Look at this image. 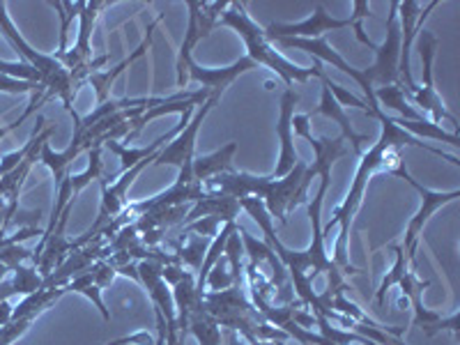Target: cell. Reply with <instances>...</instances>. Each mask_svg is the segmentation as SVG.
<instances>
[{
    "label": "cell",
    "instance_id": "obj_31",
    "mask_svg": "<svg viewBox=\"0 0 460 345\" xmlns=\"http://www.w3.org/2000/svg\"><path fill=\"white\" fill-rule=\"evenodd\" d=\"M51 7L56 12H60V19H63V26H60V47L56 53L67 51V32L69 26L74 22V12H76V3H51Z\"/></svg>",
    "mask_w": 460,
    "mask_h": 345
},
{
    "label": "cell",
    "instance_id": "obj_18",
    "mask_svg": "<svg viewBox=\"0 0 460 345\" xmlns=\"http://www.w3.org/2000/svg\"><path fill=\"white\" fill-rule=\"evenodd\" d=\"M159 22H162V14L157 16V19H155V22L150 23V26H147V35L143 37V42H141V47L137 49V51L131 53L129 58H125V60H122V63H118L115 65L113 69H100V72H93L88 76V79H85V84H90L94 88V97H97V106H102V104H106V102H109V97H111V85L115 84V79H118V76H120L122 72H125L127 67H129L131 63H134V60H138V58L141 56H146V51L147 49H150V44H152V32H155V28L159 26Z\"/></svg>",
    "mask_w": 460,
    "mask_h": 345
},
{
    "label": "cell",
    "instance_id": "obj_3",
    "mask_svg": "<svg viewBox=\"0 0 460 345\" xmlns=\"http://www.w3.org/2000/svg\"><path fill=\"white\" fill-rule=\"evenodd\" d=\"M306 162H299L286 178H272V175H252L244 171L221 172L203 182L205 191H217V194L233 196V199H244V196H256L265 205L267 215L279 219V224L288 226V217L299 205L309 203V184L311 175L306 172Z\"/></svg>",
    "mask_w": 460,
    "mask_h": 345
},
{
    "label": "cell",
    "instance_id": "obj_29",
    "mask_svg": "<svg viewBox=\"0 0 460 345\" xmlns=\"http://www.w3.org/2000/svg\"><path fill=\"white\" fill-rule=\"evenodd\" d=\"M320 81H323V85L324 88H330V93L334 94V100L339 102L341 106H355V109H359L361 113L367 115V118H371L373 120V113H371V109H368V104L367 102H361L359 97H355V94L350 93V90H345L343 85H339V84H334V81L330 79V76H327V74H323V76H320Z\"/></svg>",
    "mask_w": 460,
    "mask_h": 345
},
{
    "label": "cell",
    "instance_id": "obj_13",
    "mask_svg": "<svg viewBox=\"0 0 460 345\" xmlns=\"http://www.w3.org/2000/svg\"><path fill=\"white\" fill-rule=\"evenodd\" d=\"M439 3L433 0L421 12V3L417 0H405L398 3V19H401V63H398V88L405 93V97L417 93L419 85L414 84L412 69H410V49H412L414 40L421 31H424V22L429 19L430 12L438 7Z\"/></svg>",
    "mask_w": 460,
    "mask_h": 345
},
{
    "label": "cell",
    "instance_id": "obj_30",
    "mask_svg": "<svg viewBox=\"0 0 460 345\" xmlns=\"http://www.w3.org/2000/svg\"><path fill=\"white\" fill-rule=\"evenodd\" d=\"M0 74H3V76H12V79H19V81L42 84L40 74H37L28 63H7V60H0Z\"/></svg>",
    "mask_w": 460,
    "mask_h": 345
},
{
    "label": "cell",
    "instance_id": "obj_21",
    "mask_svg": "<svg viewBox=\"0 0 460 345\" xmlns=\"http://www.w3.org/2000/svg\"><path fill=\"white\" fill-rule=\"evenodd\" d=\"M237 150V143H226L221 150L209 152V155H196L194 164H191V172L194 180L199 182H208L209 178L221 175V172H233V155Z\"/></svg>",
    "mask_w": 460,
    "mask_h": 345
},
{
    "label": "cell",
    "instance_id": "obj_19",
    "mask_svg": "<svg viewBox=\"0 0 460 345\" xmlns=\"http://www.w3.org/2000/svg\"><path fill=\"white\" fill-rule=\"evenodd\" d=\"M237 215H240V200L233 199V196L217 194V191H205L203 199L196 200L189 209L187 224L203 219V217H217V219H221V224H233Z\"/></svg>",
    "mask_w": 460,
    "mask_h": 345
},
{
    "label": "cell",
    "instance_id": "obj_14",
    "mask_svg": "<svg viewBox=\"0 0 460 345\" xmlns=\"http://www.w3.org/2000/svg\"><path fill=\"white\" fill-rule=\"evenodd\" d=\"M309 118L311 115H293V129L295 134L304 138V141H309V146L314 147L315 152V162L311 166H306V172H309L311 178L320 175V191H330L332 184V166H334L339 159L348 157L350 155V146L345 143L343 137L336 138H314L311 137L309 129Z\"/></svg>",
    "mask_w": 460,
    "mask_h": 345
},
{
    "label": "cell",
    "instance_id": "obj_8",
    "mask_svg": "<svg viewBox=\"0 0 460 345\" xmlns=\"http://www.w3.org/2000/svg\"><path fill=\"white\" fill-rule=\"evenodd\" d=\"M371 7H368L367 0H357L355 12H352L348 19H336L327 12V5L324 3H315L314 14L306 16L304 22L297 23H283L274 22L265 28V37L270 42L274 40H281V37H299V40H315V37H324V32L330 31H343V28H352L364 47H368L371 51H376L377 44H373L367 35H364V28H361V22L364 19H371Z\"/></svg>",
    "mask_w": 460,
    "mask_h": 345
},
{
    "label": "cell",
    "instance_id": "obj_27",
    "mask_svg": "<svg viewBox=\"0 0 460 345\" xmlns=\"http://www.w3.org/2000/svg\"><path fill=\"white\" fill-rule=\"evenodd\" d=\"M209 237L203 235H189V242L178 249V261L187 262L194 272H199L200 265H203V258L208 253Z\"/></svg>",
    "mask_w": 460,
    "mask_h": 345
},
{
    "label": "cell",
    "instance_id": "obj_2",
    "mask_svg": "<svg viewBox=\"0 0 460 345\" xmlns=\"http://www.w3.org/2000/svg\"><path fill=\"white\" fill-rule=\"evenodd\" d=\"M377 122H380L382 127L380 138H377L376 146H373L367 155H361L359 157V166H357L355 180H352L350 184V191H348L343 203L334 209V217H332L330 224L323 226V235H324V242H327V235L332 233V228L341 224V233L339 237H336L334 258H332V261L336 262V267H339L343 274H359V270L350 265V258H348V244H350V224L352 219H355L357 212H359L361 200H364V194H367L368 180L380 171L382 172L392 171V168L401 162L398 150H402V147H421V150L433 152V155H438V157L447 159V162L454 164V166H460V159L456 157V155H447V152L424 143L421 138H414L412 134H408V131H402L401 127H398L396 118H389L387 113H380L377 115Z\"/></svg>",
    "mask_w": 460,
    "mask_h": 345
},
{
    "label": "cell",
    "instance_id": "obj_23",
    "mask_svg": "<svg viewBox=\"0 0 460 345\" xmlns=\"http://www.w3.org/2000/svg\"><path fill=\"white\" fill-rule=\"evenodd\" d=\"M376 102L382 106H387V109L398 111L401 113V120H424V113H419L417 109L408 104L405 100V93H402L398 85H387V88H377L376 90Z\"/></svg>",
    "mask_w": 460,
    "mask_h": 345
},
{
    "label": "cell",
    "instance_id": "obj_12",
    "mask_svg": "<svg viewBox=\"0 0 460 345\" xmlns=\"http://www.w3.org/2000/svg\"><path fill=\"white\" fill-rule=\"evenodd\" d=\"M417 51H419V60H421V76H424V85L417 88V93L408 94L410 100L414 102V106L424 111V113H430V122H442V120H449L451 127H458V120H456V115L449 113V109L445 106L442 97L438 94L433 85V63H435V56H438V47H439V40L433 35L430 31H421L417 35Z\"/></svg>",
    "mask_w": 460,
    "mask_h": 345
},
{
    "label": "cell",
    "instance_id": "obj_4",
    "mask_svg": "<svg viewBox=\"0 0 460 345\" xmlns=\"http://www.w3.org/2000/svg\"><path fill=\"white\" fill-rule=\"evenodd\" d=\"M219 26L233 28V31H235L237 35L244 40L246 51H249L246 53V58H252L258 67H261V65H265L267 69H272L274 74H279L288 88H293L295 84H306L311 76H318L320 79V76L324 74L323 63H318V60H315L311 67H299V65L286 60V58H283L281 53L272 47V42H270V40L265 37V28L258 26L252 16H249L244 3H228V7L224 10V14L219 16V23H217V28Z\"/></svg>",
    "mask_w": 460,
    "mask_h": 345
},
{
    "label": "cell",
    "instance_id": "obj_22",
    "mask_svg": "<svg viewBox=\"0 0 460 345\" xmlns=\"http://www.w3.org/2000/svg\"><path fill=\"white\" fill-rule=\"evenodd\" d=\"M187 10H189V23H187V32H184V42L178 51V60H175V72H178V88H182L184 84L189 81L187 76V65L191 60V53H194V47L209 37L208 32L200 28L199 23V16H196V7H194V0H189L187 3Z\"/></svg>",
    "mask_w": 460,
    "mask_h": 345
},
{
    "label": "cell",
    "instance_id": "obj_11",
    "mask_svg": "<svg viewBox=\"0 0 460 345\" xmlns=\"http://www.w3.org/2000/svg\"><path fill=\"white\" fill-rule=\"evenodd\" d=\"M389 175H396V178L405 180V182H408L410 187L421 196V208H419L417 215L410 219L408 228H405V235H402V244H401V249L405 252V256H408L410 270H414V262H417V249H419V235L424 233L426 221L430 219V215H433L435 209L445 208L447 203H454L456 199H460V189H451V191H433V189L424 187V184L417 182V180L410 175V171L405 168V162H402V159L392 168V171H389Z\"/></svg>",
    "mask_w": 460,
    "mask_h": 345
},
{
    "label": "cell",
    "instance_id": "obj_9",
    "mask_svg": "<svg viewBox=\"0 0 460 345\" xmlns=\"http://www.w3.org/2000/svg\"><path fill=\"white\" fill-rule=\"evenodd\" d=\"M113 3H104V0H93V3H76V10H79V37H76V44H74L69 51L65 53H53V56L69 69L72 74V88L74 94H79L81 85H85L93 72H100L102 65L109 60V53L106 56L94 58L93 44H90V37H93V28L97 16L102 10L111 7Z\"/></svg>",
    "mask_w": 460,
    "mask_h": 345
},
{
    "label": "cell",
    "instance_id": "obj_24",
    "mask_svg": "<svg viewBox=\"0 0 460 345\" xmlns=\"http://www.w3.org/2000/svg\"><path fill=\"white\" fill-rule=\"evenodd\" d=\"M65 290H67V293H79V295H84V297H88L90 302H93L94 306L100 309L102 318L109 323L111 314H109V309H106L104 299H102V288L97 286L93 279V267H90V270H85L84 274H79V277H74L72 281L65 286Z\"/></svg>",
    "mask_w": 460,
    "mask_h": 345
},
{
    "label": "cell",
    "instance_id": "obj_26",
    "mask_svg": "<svg viewBox=\"0 0 460 345\" xmlns=\"http://www.w3.org/2000/svg\"><path fill=\"white\" fill-rule=\"evenodd\" d=\"M189 334H194L200 345H221V332L219 324L205 309L196 311L189 318Z\"/></svg>",
    "mask_w": 460,
    "mask_h": 345
},
{
    "label": "cell",
    "instance_id": "obj_10",
    "mask_svg": "<svg viewBox=\"0 0 460 345\" xmlns=\"http://www.w3.org/2000/svg\"><path fill=\"white\" fill-rule=\"evenodd\" d=\"M221 100V93H212L203 104L196 109L194 118L189 120V125L180 131L178 137L172 138L168 146H164L162 150L155 155V162L152 166H178L180 175H178V184H191L199 182L194 180V172H191V164H194L196 157V137H199L200 125L205 122V118L209 115V111L215 109Z\"/></svg>",
    "mask_w": 460,
    "mask_h": 345
},
{
    "label": "cell",
    "instance_id": "obj_17",
    "mask_svg": "<svg viewBox=\"0 0 460 345\" xmlns=\"http://www.w3.org/2000/svg\"><path fill=\"white\" fill-rule=\"evenodd\" d=\"M253 69H258V65L246 56L235 60L233 65H228V67H200L194 58H191L187 65V76L189 81L203 84V88L209 90V93H224L240 74L253 72Z\"/></svg>",
    "mask_w": 460,
    "mask_h": 345
},
{
    "label": "cell",
    "instance_id": "obj_15",
    "mask_svg": "<svg viewBox=\"0 0 460 345\" xmlns=\"http://www.w3.org/2000/svg\"><path fill=\"white\" fill-rule=\"evenodd\" d=\"M398 63H401V23H398V3H392L387 19V40L376 47V63L364 69V76L373 88L398 85Z\"/></svg>",
    "mask_w": 460,
    "mask_h": 345
},
{
    "label": "cell",
    "instance_id": "obj_25",
    "mask_svg": "<svg viewBox=\"0 0 460 345\" xmlns=\"http://www.w3.org/2000/svg\"><path fill=\"white\" fill-rule=\"evenodd\" d=\"M398 127L402 131H408L412 134L414 138L424 137V138H433V141H442V143H449V146L458 147L460 146V138L456 137V131H445L439 125L430 120H396Z\"/></svg>",
    "mask_w": 460,
    "mask_h": 345
},
{
    "label": "cell",
    "instance_id": "obj_32",
    "mask_svg": "<svg viewBox=\"0 0 460 345\" xmlns=\"http://www.w3.org/2000/svg\"><path fill=\"white\" fill-rule=\"evenodd\" d=\"M37 85H42V84L19 81V79H12V76H3V74H0V93H7V94H31L32 90H37Z\"/></svg>",
    "mask_w": 460,
    "mask_h": 345
},
{
    "label": "cell",
    "instance_id": "obj_1",
    "mask_svg": "<svg viewBox=\"0 0 460 345\" xmlns=\"http://www.w3.org/2000/svg\"><path fill=\"white\" fill-rule=\"evenodd\" d=\"M324 191L315 194L314 200L306 203L311 217V226H314V240H311L309 249L304 252H293L288 249L281 240L274 233V221L272 217L267 215L265 205L256 196H244L240 200V208H244L249 212L253 221L261 226V230L265 233V244L272 249L279 256V261L286 265L288 277L293 283L295 295L299 297V304L306 306L314 315H323L330 323H341L343 327L352 332V324L355 320L345 318V315L336 314L332 309V297L339 293L350 290L348 283H345L343 272H341L336 262L327 256V249H324V235H323V205H324Z\"/></svg>",
    "mask_w": 460,
    "mask_h": 345
},
{
    "label": "cell",
    "instance_id": "obj_7",
    "mask_svg": "<svg viewBox=\"0 0 460 345\" xmlns=\"http://www.w3.org/2000/svg\"><path fill=\"white\" fill-rule=\"evenodd\" d=\"M0 32H3V37L10 42V47L23 58V63H28L37 74H40L44 90H47V93H44V102L56 100L58 97V100L63 102L65 111L72 115V104L74 100H76V94H74L72 88V74H69V69L65 67L56 56H47V53L35 51V49L23 40L22 32L16 31L10 14H7V3H0Z\"/></svg>",
    "mask_w": 460,
    "mask_h": 345
},
{
    "label": "cell",
    "instance_id": "obj_28",
    "mask_svg": "<svg viewBox=\"0 0 460 345\" xmlns=\"http://www.w3.org/2000/svg\"><path fill=\"white\" fill-rule=\"evenodd\" d=\"M315 327L320 330V336H323V339L332 341V343H336V345H348V343L371 345V341H368V339L355 334V332L339 330V327H334V324H332L327 318H323V315H315Z\"/></svg>",
    "mask_w": 460,
    "mask_h": 345
},
{
    "label": "cell",
    "instance_id": "obj_20",
    "mask_svg": "<svg viewBox=\"0 0 460 345\" xmlns=\"http://www.w3.org/2000/svg\"><path fill=\"white\" fill-rule=\"evenodd\" d=\"M314 113L324 115V118L334 120L336 125L341 127V137L345 138V143H350L352 152L361 157V143H367L368 137H364V134H357V131L352 129V122L348 120V115H345L343 106L334 100V94L330 93V88H323V94H320V104Z\"/></svg>",
    "mask_w": 460,
    "mask_h": 345
},
{
    "label": "cell",
    "instance_id": "obj_5",
    "mask_svg": "<svg viewBox=\"0 0 460 345\" xmlns=\"http://www.w3.org/2000/svg\"><path fill=\"white\" fill-rule=\"evenodd\" d=\"M392 252L394 256H396V261H394L392 270H389L387 277L382 279L380 288H377V306L385 304V297H387L389 290H392L394 286H398L401 288L402 299L412 306V327H421V332H424L426 336H435L442 330H449L454 332V336L458 339V311H454L451 315H442L438 314V311L426 309L421 297H424V290L430 286V281H421V279L414 274V270H410L408 256H405V252H402L401 246L394 244Z\"/></svg>",
    "mask_w": 460,
    "mask_h": 345
},
{
    "label": "cell",
    "instance_id": "obj_6",
    "mask_svg": "<svg viewBox=\"0 0 460 345\" xmlns=\"http://www.w3.org/2000/svg\"><path fill=\"white\" fill-rule=\"evenodd\" d=\"M203 309L217 320V324L240 330L249 343L267 339H288L286 332L274 330V324L267 323L265 315L253 304H249V299L242 293V286H230L219 293H205Z\"/></svg>",
    "mask_w": 460,
    "mask_h": 345
},
{
    "label": "cell",
    "instance_id": "obj_16",
    "mask_svg": "<svg viewBox=\"0 0 460 345\" xmlns=\"http://www.w3.org/2000/svg\"><path fill=\"white\" fill-rule=\"evenodd\" d=\"M299 102V94L295 93V88H286L281 94V111H279V122H277V137L281 141V155H279V164L274 168L272 178H286L288 172L293 171L302 157L299 152L295 150L293 143V115H295V104Z\"/></svg>",
    "mask_w": 460,
    "mask_h": 345
}]
</instances>
